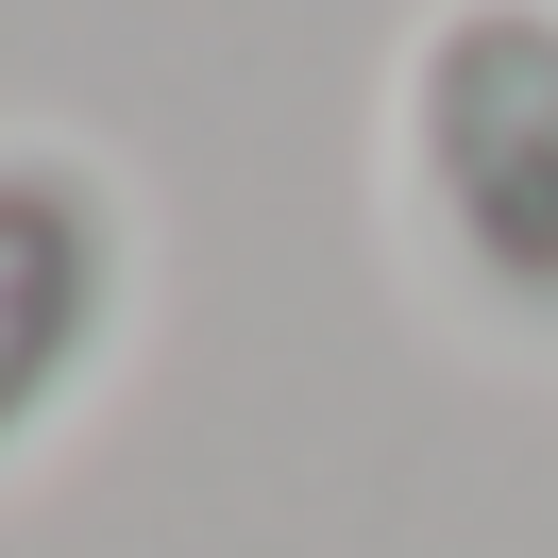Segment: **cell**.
I'll return each mask as SVG.
<instances>
[{
    "label": "cell",
    "mask_w": 558,
    "mask_h": 558,
    "mask_svg": "<svg viewBox=\"0 0 558 558\" xmlns=\"http://www.w3.org/2000/svg\"><path fill=\"white\" fill-rule=\"evenodd\" d=\"M389 254L508 373H558V0H423L389 51Z\"/></svg>",
    "instance_id": "obj_1"
},
{
    "label": "cell",
    "mask_w": 558,
    "mask_h": 558,
    "mask_svg": "<svg viewBox=\"0 0 558 558\" xmlns=\"http://www.w3.org/2000/svg\"><path fill=\"white\" fill-rule=\"evenodd\" d=\"M136 322V186L85 136H0V474L69 440Z\"/></svg>",
    "instance_id": "obj_2"
}]
</instances>
